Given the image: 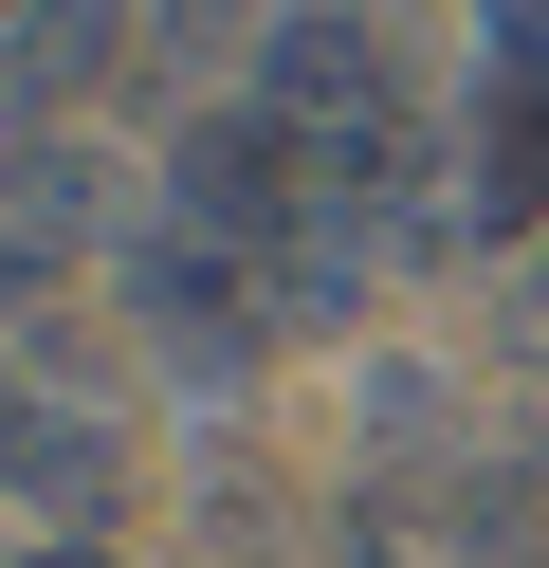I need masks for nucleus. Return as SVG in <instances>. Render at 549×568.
<instances>
[{"label": "nucleus", "mask_w": 549, "mask_h": 568, "mask_svg": "<svg viewBox=\"0 0 549 568\" xmlns=\"http://www.w3.org/2000/svg\"><path fill=\"white\" fill-rule=\"evenodd\" d=\"M256 92H275V111L329 148V184H348V221H366V239L421 221L439 148H421V92H403V38L366 19V0H293L275 38H256Z\"/></svg>", "instance_id": "f257e3e1"}, {"label": "nucleus", "mask_w": 549, "mask_h": 568, "mask_svg": "<svg viewBox=\"0 0 549 568\" xmlns=\"http://www.w3.org/2000/svg\"><path fill=\"white\" fill-rule=\"evenodd\" d=\"M129 294H146V331H165L183 367H238V348L275 331L256 257H220V239H183V221H146V239H129Z\"/></svg>", "instance_id": "f03ea898"}, {"label": "nucleus", "mask_w": 549, "mask_h": 568, "mask_svg": "<svg viewBox=\"0 0 549 568\" xmlns=\"http://www.w3.org/2000/svg\"><path fill=\"white\" fill-rule=\"evenodd\" d=\"M110 477H129L110 404H73V385H0V495H19V514H92Z\"/></svg>", "instance_id": "7ed1b4c3"}, {"label": "nucleus", "mask_w": 549, "mask_h": 568, "mask_svg": "<svg viewBox=\"0 0 549 568\" xmlns=\"http://www.w3.org/2000/svg\"><path fill=\"white\" fill-rule=\"evenodd\" d=\"M129 38V0H37L19 55H0V111H55V92H92V55Z\"/></svg>", "instance_id": "20e7f679"}, {"label": "nucleus", "mask_w": 549, "mask_h": 568, "mask_svg": "<svg viewBox=\"0 0 549 568\" xmlns=\"http://www.w3.org/2000/svg\"><path fill=\"white\" fill-rule=\"evenodd\" d=\"M19 568H110V550H73V531H55V550H19Z\"/></svg>", "instance_id": "39448f33"}]
</instances>
